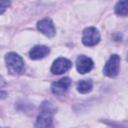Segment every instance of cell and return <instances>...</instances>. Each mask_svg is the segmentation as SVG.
<instances>
[{
  "label": "cell",
  "mask_w": 128,
  "mask_h": 128,
  "mask_svg": "<svg viewBox=\"0 0 128 128\" xmlns=\"http://www.w3.org/2000/svg\"><path fill=\"white\" fill-rule=\"evenodd\" d=\"M54 108L48 101H44L40 107V113L37 116L34 128H54L53 123Z\"/></svg>",
  "instance_id": "6da1fadb"
},
{
  "label": "cell",
  "mask_w": 128,
  "mask_h": 128,
  "mask_svg": "<svg viewBox=\"0 0 128 128\" xmlns=\"http://www.w3.org/2000/svg\"><path fill=\"white\" fill-rule=\"evenodd\" d=\"M5 62L8 72L12 75H21L25 71V65L22 57L15 52L7 53L5 56Z\"/></svg>",
  "instance_id": "7a4b0ae2"
},
{
  "label": "cell",
  "mask_w": 128,
  "mask_h": 128,
  "mask_svg": "<svg viewBox=\"0 0 128 128\" xmlns=\"http://www.w3.org/2000/svg\"><path fill=\"white\" fill-rule=\"evenodd\" d=\"M119 70H120V56L117 54H112L104 65L103 73L107 77L114 78L118 75Z\"/></svg>",
  "instance_id": "3957f363"
},
{
  "label": "cell",
  "mask_w": 128,
  "mask_h": 128,
  "mask_svg": "<svg viewBox=\"0 0 128 128\" xmlns=\"http://www.w3.org/2000/svg\"><path fill=\"white\" fill-rule=\"evenodd\" d=\"M100 41V34L97 28L95 27H88L84 29L82 34V43L85 46L92 47L99 43Z\"/></svg>",
  "instance_id": "277c9868"
},
{
  "label": "cell",
  "mask_w": 128,
  "mask_h": 128,
  "mask_svg": "<svg viewBox=\"0 0 128 128\" xmlns=\"http://www.w3.org/2000/svg\"><path fill=\"white\" fill-rule=\"evenodd\" d=\"M72 66V63L69 59L67 58H64V57H59L57 58L52 66H51V72L53 74H56V75H60V74H63L64 72L68 71Z\"/></svg>",
  "instance_id": "5b68a950"
},
{
  "label": "cell",
  "mask_w": 128,
  "mask_h": 128,
  "mask_svg": "<svg viewBox=\"0 0 128 128\" xmlns=\"http://www.w3.org/2000/svg\"><path fill=\"white\" fill-rule=\"evenodd\" d=\"M37 29L43 35H45L47 37H50V38L55 36V34H56V29H55L54 23L52 22V20L50 18H44V19L38 21Z\"/></svg>",
  "instance_id": "8992f818"
},
{
  "label": "cell",
  "mask_w": 128,
  "mask_h": 128,
  "mask_svg": "<svg viewBox=\"0 0 128 128\" xmlns=\"http://www.w3.org/2000/svg\"><path fill=\"white\" fill-rule=\"evenodd\" d=\"M94 67V62L91 58L85 55H79L76 59V69L80 74L90 72Z\"/></svg>",
  "instance_id": "52a82bcc"
},
{
  "label": "cell",
  "mask_w": 128,
  "mask_h": 128,
  "mask_svg": "<svg viewBox=\"0 0 128 128\" xmlns=\"http://www.w3.org/2000/svg\"><path fill=\"white\" fill-rule=\"evenodd\" d=\"M70 85H71L70 78L69 77H64V78H61L58 81H55V82L52 83L51 91L55 95H61V94L65 93L68 90Z\"/></svg>",
  "instance_id": "ba28073f"
},
{
  "label": "cell",
  "mask_w": 128,
  "mask_h": 128,
  "mask_svg": "<svg viewBox=\"0 0 128 128\" xmlns=\"http://www.w3.org/2000/svg\"><path fill=\"white\" fill-rule=\"evenodd\" d=\"M50 53V49L45 45H36L29 51V57L32 60H40Z\"/></svg>",
  "instance_id": "9c48e42d"
},
{
  "label": "cell",
  "mask_w": 128,
  "mask_h": 128,
  "mask_svg": "<svg viewBox=\"0 0 128 128\" xmlns=\"http://www.w3.org/2000/svg\"><path fill=\"white\" fill-rule=\"evenodd\" d=\"M93 88V82L90 79H85L81 80L80 82L77 83V90L81 94H87L89 93Z\"/></svg>",
  "instance_id": "30bf717a"
},
{
  "label": "cell",
  "mask_w": 128,
  "mask_h": 128,
  "mask_svg": "<svg viewBox=\"0 0 128 128\" xmlns=\"http://www.w3.org/2000/svg\"><path fill=\"white\" fill-rule=\"evenodd\" d=\"M115 14L118 16H127L128 15V1H119L114 7Z\"/></svg>",
  "instance_id": "8fae6325"
},
{
  "label": "cell",
  "mask_w": 128,
  "mask_h": 128,
  "mask_svg": "<svg viewBox=\"0 0 128 128\" xmlns=\"http://www.w3.org/2000/svg\"><path fill=\"white\" fill-rule=\"evenodd\" d=\"M10 5V2L9 1H0V14H3L4 11L6 10V8H8V6Z\"/></svg>",
  "instance_id": "7c38bea8"
},
{
  "label": "cell",
  "mask_w": 128,
  "mask_h": 128,
  "mask_svg": "<svg viewBox=\"0 0 128 128\" xmlns=\"http://www.w3.org/2000/svg\"><path fill=\"white\" fill-rule=\"evenodd\" d=\"M3 128H5V127H3Z\"/></svg>",
  "instance_id": "4fadbf2b"
}]
</instances>
